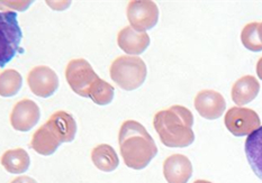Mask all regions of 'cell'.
<instances>
[{"label":"cell","mask_w":262,"mask_h":183,"mask_svg":"<svg viewBox=\"0 0 262 183\" xmlns=\"http://www.w3.org/2000/svg\"><path fill=\"white\" fill-rule=\"evenodd\" d=\"M118 144L124 163L133 170L146 168L158 154L155 140L144 126L136 121H126L122 124Z\"/></svg>","instance_id":"6da1fadb"},{"label":"cell","mask_w":262,"mask_h":183,"mask_svg":"<svg viewBox=\"0 0 262 183\" xmlns=\"http://www.w3.org/2000/svg\"><path fill=\"white\" fill-rule=\"evenodd\" d=\"M193 116L184 106L176 105L158 111L153 118V127L163 145L168 147H187L195 141L192 131Z\"/></svg>","instance_id":"7a4b0ae2"},{"label":"cell","mask_w":262,"mask_h":183,"mask_svg":"<svg viewBox=\"0 0 262 183\" xmlns=\"http://www.w3.org/2000/svg\"><path fill=\"white\" fill-rule=\"evenodd\" d=\"M111 78L118 87L126 91L140 88L146 79V64L138 56L122 55L113 61Z\"/></svg>","instance_id":"3957f363"},{"label":"cell","mask_w":262,"mask_h":183,"mask_svg":"<svg viewBox=\"0 0 262 183\" xmlns=\"http://www.w3.org/2000/svg\"><path fill=\"white\" fill-rule=\"evenodd\" d=\"M21 30L14 11L0 13V65L4 67L13 60L18 51L21 41Z\"/></svg>","instance_id":"277c9868"},{"label":"cell","mask_w":262,"mask_h":183,"mask_svg":"<svg viewBox=\"0 0 262 183\" xmlns=\"http://www.w3.org/2000/svg\"><path fill=\"white\" fill-rule=\"evenodd\" d=\"M66 79L73 93L84 98H88L91 90L100 80L90 63L84 59H75L68 63Z\"/></svg>","instance_id":"5b68a950"},{"label":"cell","mask_w":262,"mask_h":183,"mask_svg":"<svg viewBox=\"0 0 262 183\" xmlns=\"http://www.w3.org/2000/svg\"><path fill=\"white\" fill-rule=\"evenodd\" d=\"M224 123L230 133L236 137L249 136L261 127L258 113L246 107H232L225 113Z\"/></svg>","instance_id":"8992f818"},{"label":"cell","mask_w":262,"mask_h":183,"mask_svg":"<svg viewBox=\"0 0 262 183\" xmlns=\"http://www.w3.org/2000/svg\"><path fill=\"white\" fill-rule=\"evenodd\" d=\"M126 15L130 27L138 32H145L158 24L159 8L150 0H134L128 4Z\"/></svg>","instance_id":"52a82bcc"},{"label":"cell","mask_w":262,"mask_h":183,"mask_svg":"<svg viewBox=\"0 0 262 183\" xmlns=\"http://www.w3.org/2000/svg\"><path fill=\"white\" fill-rule=\"evenodd\" d=\"M27 84L32 93L41 97L49 98L59 88V78L54 70L47 66H35L30 71L27 76Z\"/></svg>","instance_id":"ba28073f"},{"label":"cell","mask_w":262,"mask_h":183,"mask_svg":"<svg viewBox=\"0 0 262 183\" xmlns=\"http://www.w3.org/2000/svg\"><path fill=\"white\" fill-rule=\"evenodd\" d=\"M41 117L39 107L31 99L17 102L10 112V124L17 131H28L35 126Z\"/></svg>","instance_id":"9c48e42d"},{"label":"cell","mask_w":262,"mask_h":183,"mask_svg":"<svg viewBox=\"0 0 262 183\" xmlns=\"http://www.w3.org/2000/svg\"><path fill=\"white\" fill-rule=\"evenodd\" d=\"M197 112L205 119H217L223 115L226 108L224 97L215 90H202L195 97L193 101Z\"/></svg>","instance_id":"30bf717a"},{"label":"cell","mask_w":262,"mask_h":183,"mask_svg":"<svg viewBox=\"0 0 262 183\" xmlns=\"http://www.w3.org/2000/svg\"><path fill=\"white\" fill-rule=\"evenodd\" d=\"M44 126L60 144L72 142L77 134V123L75 118L63 110L54 112Z\"/></svg>","instance_id":"8fae6325"},{"label":"cell","mask_w":262,"mask_h":183,"mask_svg":"<svg viewBox=\"0 0 262 183\" xmlns=\"http://www.w3.org/2000/svg\"><path fill=\"white\" fill-rule=\"evenodd\" d=\"M163 175L168 183H187L192 175L190 159L182 154H173L163 163Z\"/></svg>","instance_id":"7c38bea8"},{"label":"cell","mask_w":262,"mask_h":183,"mask_svg":"<svg viewBox=\"0 0 262 183\" xmlns=\"http://www.w3.org/2000/svg\"><path fill=\"white\" fill-rule=\"evenodd\" d=\"M117 44L125 53L132 56L144 52L150 45V36L145 32H138L133 27L126 26L119 31Z\"/></svg>","instance_id":"4fadbf2b"},{"label":"cell","mask_w":262,"mask_h":183,"mask_svg":"<svg viewBox=\"0 0 262 183\" xmlns=\"http://www.w3.org/2000/svg\"><path fill=\"white\" fill-rule=\"evenodd\" d=\"M260 91V84L253 76H244L240 78L232 87V100L241 107L257 98Z\"/></svg>","instance_id":"5bb4252c"},{"label":"cell","mask_w":262,"mask_h":183,"mask_svg":"<svg viewBox=\"0 0 262 183\" xmlns=\"http://www.w3.org/2000/svg\"><path fill=\"white\" fill-rule=\"evenodd\" d=\"M246 155L252 171L262 180V126L246 141Z\"/></svg>","instance_id":"9a60e30c"},{"label":"cell","mask_w":262,"mask_h":183,"mask_svg":"<svg viewBox=\"0 0 262 183\" xmlns=\"http://www.w3.org/2000/svg\"><path fill=\"white\" fill-rule=\"evenodd\" d=\"M91 159L95 167L104 172H112L118 168L119 164V158L115 150L108 144L96 146L91 152Z\"/></svg>","instance_id":"2e32d148"},{"label":"cell","mask_w":262,"mask_h":183,"mask_svg":"<svg viewBox=\"0 0 262 183\" xmlns=\"http://www.w3.org/2000/svg\"><path fill=\"white\" fill-rule=\"evenodd\" d=\"M2 164L7 172L20 174L26 172L30 168L31 159L25 150L16 148V150H9L3 154Z\"/></svg>","instance_id":"e0dca14e"},{"label":"cell","mask_w":262,"mask_h":183,"mask_svg":"<svg viewBox=\"0 0 262 183\" xmlns=\"http://www.w3.org/2000/svg\"><path fill=\"white\" fill-rule=\"evenodd\" d=\"M61 144L56 142L52 135L50 134V131L45 126H41L35 133H34L32 141H31V146L34 151L36 153L41 154V155H52V154L58 150Z\"/></svg>","instance_id":"ac0fdd59"},{"label":"cell","mask_w":262,"mask_h":183,"mask_svg":"<svg viewBox=\"0 0 262 183\" xmlns=\"http://www.w3.org/2000/svg\"><path fill=\"white\" fill-rule=\"evenodd\" d=\"M23 78L19 72L13 68L0 73V95L2 97H14L21 88Z\"/></svg>","instance_id":"d6986e66"},{"label":"cell","mask_w":262,"mask_h":183,"mask_svg":"<svg viewBox=\"0 0 262 183\" xmlns=\"http://www.w3.org/2000/svg\"><path fill=\"white\" fill-rule=\"evenodd\" d=\"M259 22H250L243 27L241 32V42L244 48L252 52H260L262 51V42L258 32Z\"/></svg>","instance_id":"ffe728a7"},{"label":"cell","mask_w":262,"mask_h":183,"mask_svg":"<svg viewBox=\"0 0 262 183\" xmlns=\"http://www.w3.org/2000/svg\"><path fill=\"white\" fill-rule=\"evenodd\" d=\"M114 95H115V90H114L113 85L100 79L91 90L89 98L97 105L106 106L113 101Z\"/></svg>","instance_id":"44dd1931"},{"label":"cell","mask_w":262,"mask_h":183,"mask_svg":"<svg viewBox=\"0 0 262 183\" xmlns=\"http://www.w3.org/2000/svg\"><path fill=\"white\" fill-rule=\"evenodd\" d=\"M10 183H37L35 180L31 176H18V178L14 179Z\"/></svg>","instance_id":"7402d4cb"},{"label":"cell","mask_w":262,"mask_h":183,"mask_svg":"<svg viewBox=\"0 0 262 183\" xmlns=\"http://www.w3.org/2000/svg\"><path fill=\"white\" fill-rule=\"evenodd\" d=\"M257 74H258V77L262 80V56L257 63Z\"/></svg>","instance_id":"603a6c76"},{"label":"cell","mask_w":262,"mask_h":183,"mask_svg":"<svg viewBox=\"0 0 262 183\" xmlns=\"http://www.w3.org/2000/svg\"><path fill=\"white\" fill-rule=\"evenodd\" d=\"M258 32H259V35H260V38H261V42H262V22H259Z\"/></svg>","instance_id":"cb8c5ba5"},{"label":"cell","mask_w":262,"mask_h":183,"mask_svg":"<svg viewBox=\"0 0 262 183\" xmlns=\"http://www.w3.org/2000/svg\"><path fill=\"white\" fill-rule=\"evenodd\" d=\"M193 183H212V182L206 181V180H196Z\"/></svg>","instance_id":"d4e9b609"}]
</instances>
